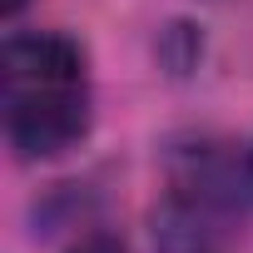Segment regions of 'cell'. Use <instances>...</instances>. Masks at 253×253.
<instances>
[{
	"mask_svg": "<svg viewBox=\"0 0 253 253\" xmlns=\"http://www.w3.org/2000/svg\"><path fill=\"white\" fill-rule=\"evenodd\" d=\"M5 139L20 159H60L89 134L84 50L55 30L5 35L0 50Z\"/></svg>",
	"mask_w": 253,
	"mask_h": 253,
	"instance_id": "1",
	"label": "cell"
},
{
	"mask_svg": "<svg viewBox=\"0 0 253 253\" xmlns=\"http://www.w3.org/2000/svg\"><path fill=\"white\" fill-rule=\"evenodd\" d=\"M70 253H129V248H124L114 233H84V238H80Z\"/></svg>",
	"mask_w": 253,
	"mask_h": 253,
	"instance_id": "2",
	"label": "cell"
},
{
	"mask_svg": "<svg viewBox=\"0 0 253 253\" xmlns=\"http://www.w3.org/2000/svg\"><path fill=\"white\" fill-rule=\"evenodd\" d=\"M20 10H25V0H0V15H5V20L20 15Z\"/></svg>",
	"mask_w": 253,
	"mask_h": 253,
	"instance_id": "3",
	"label": "cell"
},
{
	"mask_svg": "<svg viewBox=\"0 0 253 253\" xmlns=\"http://www.w3.org/2000/svg\"><path fill=\"white\" fill-rule=\"evenodd\" d=\"M243 179H248V189H253V149H248V164H243Z\"/></svg>",
	"mask_w": 253,
	"mask_h": 253,
	"instance_id": "4",
	"label": "cell"
}]
</instances>
